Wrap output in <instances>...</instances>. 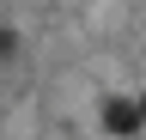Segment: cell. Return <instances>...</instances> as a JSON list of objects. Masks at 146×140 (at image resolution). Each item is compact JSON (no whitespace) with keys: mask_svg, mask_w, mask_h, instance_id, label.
<instances>
[{"mask_svg":"<svg viewBox=\"0 0 146 140\" xmlns=\"http://www.w3.org/2000/svg\"><path fill=\"white\" fill-rule=\"evenodd\" d=\"M104 128H110V134H134V128H140V104L110 98V104H104Z\"/></svg>","mask_w":146,"mask_h":140,"instance_id":"1","label":"cell"},{"mask_svg":"<svg viewBox=\"0 0 146 140\" xmlns=\"http://www.w3.org/2000/svg\"><path fill=\"white\" fill-rule=\"evenodd\" d=\"M140 122H146V104H140Z\"/></svg>","mask_w":146,"mask_h":140,"instance_id":"2","label":"cell"}]
</instances>
